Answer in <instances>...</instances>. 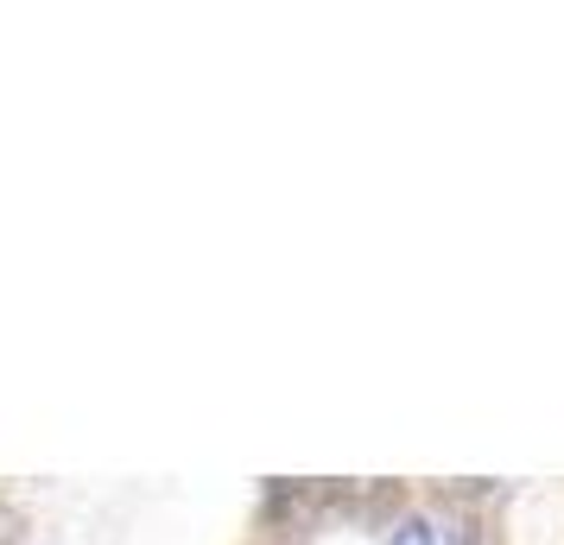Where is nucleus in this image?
Listing matches in <instances>:
<instances>
[{"instance_id":"nucleus-1","label":"nucleus","mask_w":564,"mask_h":545,"mask_svg":"<svg viewBox=\"0 0 564 545\" xmlns=\"http://www.w3.org/2000/svg\"><path fill=\"white\" fill-rule=\"evenodd\" d=\"M387 545H432V526L412 514V520H400V526H393V539H387Z\"/></svg>"},{"instance_id":"nucleus-2","label":"nucleus","mask_w":564,"mask_h":545,"mask_svg":"<svg viewBox=\"0 0 564 545\" xmlns=\"http://www.w3.org/2000/svg\"><path fill=\"white\" fill-rule=\"evenodd\" d=\"M20 539H26V514L0 501V545H20Z\"/></svg>"},{"instance_id":"nucleus-3","label":"nucleus","mask_w":564,"mask_h":545,"mask_svg":"<svg viewBox=\"0 0 564 545\" xmlns=\"http://www.w3.org/2000/svg\"><path fill=\"white\" fill-rule=\"evenodd\" d=\"M444 545H476V526H469V520H451V533H444Z\"/></svg>"}]
</instances>
